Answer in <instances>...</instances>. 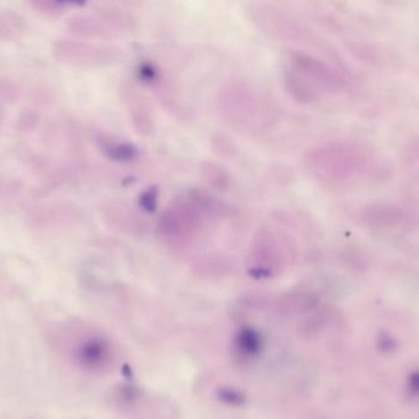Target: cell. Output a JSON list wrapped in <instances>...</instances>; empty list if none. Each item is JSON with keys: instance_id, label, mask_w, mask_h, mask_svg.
I'll list each match as a JSON object with an SVG mask.
<instances>
[{"instance_id": "6da1fadb", "label": "cell", "mask_w": 419, "mask_h": 419, "mask_svg": "<svg viewBox=\"0 0 419 419\" xmlns=\"http://www.w3.org/2000/svg\"><path fill=\"white\" fill-rule=\"evenodd\" d=\"M403 212L401 208H393L391 205H374L366 208L363 213V221L371 227H395L401 223Z\"/></svg>"}, {"instance_id": "7a4b0ae2", "label": "cell", "mask_w": 419, "mask_h": 419, "mask_svg": "<svg viewBox=\"0 0 419 419\" xmlns=\"http://www.w3.org/2000/svg\"><path fill=\"white\" fill-rule=\"evenodd\" d=\"M107 349L101 341L91 340L81 346L79 351L80 362L86 366H97L106 358Z\"/></svg>"}, {"instance_id": "3957f363", "label": "cell", "mask_w": 419, "mask_h": 419, "mask_svg": "<svg viewBox=\"0 0 419 419\" xmlns=\"http://www.w3.org/2000/svg\"><path fill=\"white\" fill-rule=\"evenodd\" d=\"M140 75L142 76V79L152 80L156 76V71L150 64H144L140 68Z\"/></svg>"}, {"instance_id": "277c9868", "label": "cell", "mask_w": 419, "mask_h": 419, "mask_svg": "<svg viewBox=\"0 0 419 419\" xmlns=\"http://www.w3.org/2000/svg\"><path fill=\"white\" fill-rule=\"evenodd\" d=\"M87 1L88 0H54V3L58 5H84Z\"/></svg>"}]
</instances>
